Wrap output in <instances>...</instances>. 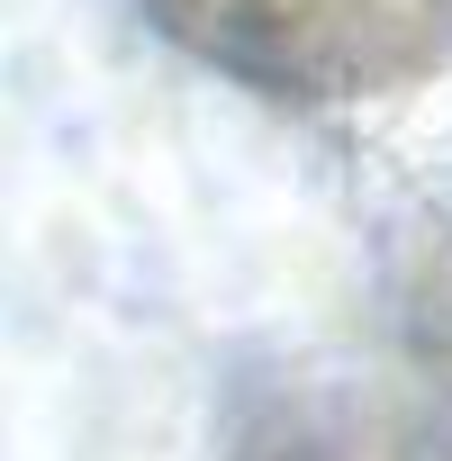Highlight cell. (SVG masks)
Returning <instances> with one entry per match:
<instances>
[{
	"instance_id": "cell-1",
	"label": "cell",
	"mask_w": 452,
	"mask_h": 461,
	"mask_svg": "<svg viewBox=\"0 0 452 461\" xmlns=\"http://www.w3.org/2000/svg\"><path fill=\"white\" fill-rule=\"evenodd\" d=\"M163 28L272 91L353 100L452 55V0H154Z\"/></svg>"
}]
</instances>
